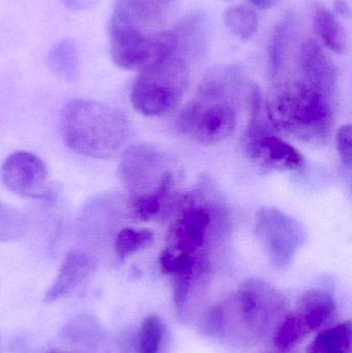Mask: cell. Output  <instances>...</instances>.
I'll return each instance as SVG.
<instances>
[{
    "mask_svg": "<svg viewBox=\"0 0 352 353\" xmlns=\"http://www.w3.org/2000/svg\"><path fill=\"white\" fill-rule=\"evenodd\" d=\"M205 21L200 14L188 18L185 22L182 23L181 26L178 28L176 33L177 37L178 47L183 45L186 50H196V47H202L205 43V34H206V27Z\"/></svg>",
    "mask_w": 352,
    "mask_h": 353,
    "instance_id": "obj_24",
    "label": "cell"
},
{
    "mask_svg": "<svg viewBox=\"0 0 352 353\" xmlns=\"http://www.w3.org/2000/svg\"><path fill=\"white\" fill-rule=\"evenodd\" d=\"M203 97L192 101L178 118V128L203 145H216L229 139L237 125L235 108L222 99L225 93L203 87Z\"/></svg>",
    "mask_w": 352,
    "mask_h": 353,
    "instance_id": "obj_6",
    "label": "cell"
},
{
    "mask_svg": "<svg viewBox=\"0 0 352 353\" xmlns=\"http://www.w3.org/2000/svg\"><path fill=\"white\" fill-rule=\"evenodd\" d=\"M60 130L68 148L90 159L121 157L130 126L121 110L97 101L74 99L60 116Z\"/></svg>",
    "mask_w": 352,
    "mask_h": 353,
    "instance_id": "obj_2",
    "label": "cell"
},
{
    "mask_svg": "<svg viewBox=\"0 0 352 353\" xmlns=\"http://www.w3.org/2000/svg\"><path fill=\"white\" fill-rule=\"evenodd\" d=\"M225 26L242 41H249L258 32L260 19L251 8L238 4L227 8L223 14Z\"/></svg>",
    "mask_w": 352,
    "mask_h": 353,
    "instance_id": "obj_21",
    "label": "cell"
},
{
    "mask_svg": "<svg viewBox=\"0 0 352 353\" xmlns=\"http://www.w3.org/2000/svg\"><path fill=\"white\" fill-rule=\"evenodd\" d=\"M266 112L277 130L308 143L327 140L333 124L330 99L304 82H285L269 93Z\"/></svg>",
    "mask_w": 352,
    "mask_h": 353,
    "instance_id": "obj_4",
    "label": "cell"
},
{
    "mask_svg": "<svg viewBox=\"0 0 352 353\" xmlns=\"http://www.w3.org/2000/svg\"><path fill=\"white\" fill-rule=\"evenodd\" d=\"M48 61L51 70L62 80L72 82L78 78L80 55L72 39L58 41L50 51Z\"/></svg>",
    "mask_w": 352,
    "mask_h": 353,
    "instance_id": "obj_18",
    "label": "cell"
},
{
    "mask_svg": "<svg viewBox=\"0 0 352 353\" xmlns=\"http://www.w3.org/2000/svg\"><path fill=\"white\" fill-rule=\"evenodd\" d=\"M94 268V261L88 254L70 251L66 254L55 281L45 292L43 302H56L70 294L90 275Z\"/></svg>",
    "mask_w": 352,
    "mask_h": 353,
    "instance_id": "obj_14",
    "label": "cell"
},
{
    "mask_svg": "<svg viewBox=\"0 0 352 353\" xmlns=\"http://www.w3.org/2000/svg\"><path fill=\"white\" fill-rule=\"evenodd\" d=\"M158 18L146 0H118L109 22L110 55L117 68L141 70L175 55L178 41L173 31H150Z\"/></svg>",
    "mask_w": 352,
    "mask_h": 353,
    "instance_id": "obj_1",
    "label": "cell"
},
{
    "mask_svg": "<svg viewBox=\"0 0 352 353\" xmlns=\"http://www.w3.org/2000/svg\"><path fill=\"white\" fill-rule=\"evenodd\" d=\"M302 82L331 99L334 94L338 72L333 60L315 39H308L300 50Z\"/></svg>",
    "mask_w": 352,
    "mask_h": 353,
    "instance_id": "obj_13",
    "label": "cell"
},
{
    "mask_svg": "<svg viewBox=\"0 0 352 353\" xmlns=\"http://www.w3.org/2000/svg\"><path fill=\"white\" fill-rule=\"evenodd\" d=\"M314 28L327 49L333 53L344 55L349 51L346 30L330 10L318 4L314 12Z\"/></svg>",
    "mask_w": 352,
    "mask_h": 353,
    "instance_id": "obj_15",
    "label": "cell"
},
{
    "mask_svg": "<svg viewBox=\"0 0 352 353\" xmlns=\"http://www.w3.org/2000/svg\"><path fill=\"white\" fill-rule=\"evenodd\" d=\"M250 1H251L254 6H258V8L267 10V8H271L273 6H275L278 0H250Z\"/></svg>",
    "mask_w": 352,
    "mask_h": 353,
    "instance_id": "obj_29",
    "label": "cell"
},
{
    "mask_svg": "<svg viewBox=\"0 0 352 353\" xmlns=\"http://www.w3.org/2000/svg\"><path fill=\"white\" fill-rule=\"evenodd\" d=\"M25 219L22 214L0 203V241H10L24 234Z\"/></svg>",
    "mask_w": 352,
    "mask_h": 353,
    "instance_id": "obj_25",
    "label": "cell"
},
{
    "mask_svg": "<svg viewBox=\"0 0 352 353\" xmlns=\"http://www.w3.org/2000/svg\"><path fill=\"white\" fill-rule=\"evenodd\" d=\"M247 150L250 161L260 169L293 172L299 171L305 165V159L297 148L267 132L249 137Z\"/></svg>",
    "mask_w": 352,
    "mask_h": 353,
    "instance_id": "obj_12",
    "label": "cell"
},
{
    "mask_svg": "<svg viewBox=\"0 0 352 353\" xmlns=\"http://www.w3.org/2000/svg\"><path fill=\"white\" fill-rule=\"evenodd\" d=\"M254 225L258 242L277 269L289 267L307 240L303 224L277 208H260Z\"/></svg>",
    "mask_w": 352,
    "mask_h": 353,
    "instance_id": "obj_7",
    "label": "cell"
},
{
    "mask_svg": "<svg viewBox=\"0 0 352 353\" xmlns=\"http://www.w3.org/2000/svg\"><path fill=\"white\" fill-rule=\"evenodd\" d=\"M0 176L4 186L14 194L41 201L55 199L47 165L33 153L17 151L8 155L2 163Z\"/></svg>",
    "mask_w": 352,
    "mask_h": 353,
    "instance_id": "obj_9",
    "label": "cell"
},
{
    "mask_svg": "<svg viewBox=\"0 0 352 353\" xmlns=\"http://www.w3.org/2000/svg\"><path fill=\"white\" fill-rule=\"evenodd\" d=\"M64 6L72 12H84L96 4V0H62Z\"/></svg>",
    "mask_w": 352,
    "mask_h": 353,
    "instance_id": "obj_27",
    "label": "cell"
},
{
    "mask_svg": "<svg viewBox=\"0 0 352 353\" xmlns=\"http://www.w3.org/2000/svg\"><path fill=\"white\" fill-rule=\"evenodd\" d=\"M293 14H287L277 23L273 30L269 45V63L273 76L280 72L289 55L293 37Z\"/></svg>",
    "mask_w": 352,
    "mask_h": 353,
    "instance_id": "obj_20",
    "label": "cell"
},
{
    "mask_svg": "<svg viewBox=\"0 0 352 353\" xmlns=\"http://www.w3.org/2000/svg\"><path fill=\"white\" fill-rule=\"evenodd\" d=\"M45 353H64V352H60V350H50V352H48Z\"/></svg>",
    "mask_w": 352,
    "mask_h": 353,
    "instance_id": "obj_30",
    "label": "cell"
},
{
    "mask_svg": "<svg viewBox=\"0 0 352 353\" xmlns=\"http://www.w3.org/2000/svg\"><path fill=\"white\" fill-rule=\"evenodd\" d=\"M334 8L342 18L349 19L351 17V8L345 0H335Z\"/></svg>",
    "mask_w": 352,
    "mask_h": 353,
    "instance_id": "obj_28",
    "label": "cell"
},
{
    "mask_svg": "<svg viewBox=\"0 0 352 353\" xmlns=\"http://www.w3.org/2000/svg\"><path fill=\"white\" fill-rule=\"evenodd\" d=\"M173 187V176L169 171L165 172L161 184L152 192L132 199V211L141 221H151L161 217L167 208Z\"/></svg>",
    "mask_w": 352,
    "mask_h": 353,
    "instance_id": "obj_16",
    "label": "cell"
},
{
    "mask_svg": "<svg viewBox=\"0 0 352 353\" xmlns=\"http://www.w3.org/2000/svg\"><path fill=\"white\" fill-rule=\"evenodd\" d=\"M167 327L158 315H149L143 321L136 336V353H163Z\"/></svg>",
    "mask_w": 352,
    "mask_h": 353,
    "instance_id": "obj_22",
    "label": "cell"
},
{
    "mask_svg": "<svg viewBox=\"0 0 352 353\" xmlns=\"http://www.w3.org/2000/svg\"><path fill=\"white\" fill-rule=\"evenodd\" d=\"M189 84V72L182 58L175 55L141 70L130 101L138 113L161 117L177 108Z\"/></svg>",
    "mask_w": 352,
    "mask_h": 353,
    "instance_id": "obj_5",
    "label": "cell"
},
{
    "mask_svg": "<svg viewBox=\"0 0 352 353\" xmlns=\"http://www.w3.org/2000/svg\"><path fill=\"white\" fill-rule=\"evenodd\" d=\"M101 325L95 317L88 314L79 315L66 323L61 333L62 339L78 347H96L103 340Z\"/></svg>",
    "mask_w": 352,
    "mask_h": 353,
    "instance_id": "obj_17",
    "label": "cell"
},
{
    "mask_svg": "<svg viewBox=\"0 0 352 353\" xmlns=\"http://www.w3.org/2000/svg\"><path fill=\"white\" fill-rule=\"evenodd\" d=\"M212 211L206 205L188 203L169 226L167 249L186 254L208 255L204 246L212 228Z\"/></svg>",
    "mask_w": 352,
    "mask_h": 353,
    "instance_id": "obj_10",
    "label": "cell"
},
{
    "mask_svg": "<svg viewBox=\"0 0 352 353\" xmlns=\"http://www.w3.org/2000/svg\"><path fill=\"white\" fill-rule=\"evenodd\" d=\"M335 310L336 301L332 294L322 290H308L279 323L273 335V343L280 352L293 350L324 325Z\"/></svg>",
    "mask_w": 352,
    "mask_h": 353,
    "instance_id": "obj_8",
    "label": "cell"
},
{
    "mask_svg": "<svg viewBox=\"0 0 352 353\" xmlns=\"http://www.w3.org/2000/svg\"><path fill=\"white\" fill-rule=\"evenodd\" d=\"M337 149L341 161L347 168L352 163V130L351 124H344L337 132Z\"/></svg>",
    "mask_w": 352,
    "mask_h": 353,
    "instance_id": "obj_26",
    "label": "cell"
},
{
    "mask_svg": "<svg viewBox=\"0 0 352 353\" xmlns=\"http://www.w3.org/2000/svg\"><path fill=\"white\" fill-rule=\"evenodd\" d=\"M153 240L154 234L148 228H122L115 239L116 254L124 261L130 255L150 246Z\"/></svg>",
    "mask_w": 352,
    "mask_h": 353,
    "instance_id": "obj_23",
    "label": "cell"
},
{
    "mask_svg": "<svg viewBox=\"0 0 352 353\" xmlns=\"http://www.w3.org/2000/svg\"><path fill=\"white\" fill-rule=\"evenodd\" d=\"M161 161V153L149 145L132 146L122 153L120 179L134 199L152 192L159 186L167 172L159 174Z\"/></svg>",
    "mask_w": 352,
    "mask_h": 353,
    "instance_id": "obj_11",
    "label": "cell"
},
{
    "mask_svg": "<svg viewBox=\"0 0 352 353\" xmlns=\"http://www.w3.org/2000/svg\"><path fill=\"white\" fill-rule=\"evenodd\" d=\"M225 337L231 336L247 345H256L274 335L287 314L284 294L268 281L249 278L240 284L233 300L221 303Z\"/></svg>",
    "mask_w": 352,
    "mask_h": 353,
    "instance_id": "obj_3",
    "label": "cell"
},
{
    "mask_svg": "<svg viewBox=\"0 0 352 353\" xmlns=\"http://www.w3.org/2000/svg\"><path fill=\"white\" fill-rule=\"evenodd\" d=\"M351 321L339 323L320 332L309 344L307 353H351Z\"/></svg>",
    "mask_w": 352,
    "mask_h": 353,
    "instance_id": "obj_19",
    "label": "cell"
}]
</instances>
